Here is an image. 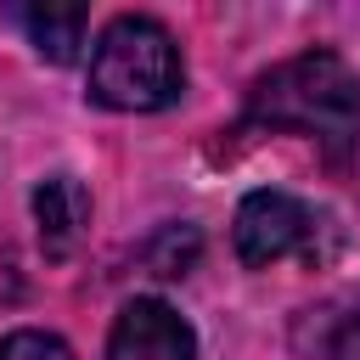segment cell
<instances>
[{"label":"cell","mask_w":360,"mask_h":360,"mask_svg":"<svg viewBox=\"0 0 360 360\" xmlns=\"http://www.w3.org/2000/svg\"><path fill=\"white\" fill-rule=\"evenodd\" d=\"M107 360H197V338L163 298H129L107 332Z\"/></svg>","instance_id":"4"},{"label":"cell","mask_w":360,"mask_h":360,"mask_svg":"<svg viewBox=\"0 0 360 360\" xmlns=\"http://www.w3.org/2000/svg\"><path fill=\"white\" fill-rule=\"evenodd\" d=\"M236 259L253 264V270H270L292 253H309L315 242V214L287 197V191H248L242 208H236Z\"/></svg>","instance_id":"3"},{"label":"cell","mask_w":360,"mask_h":360,"mask_svg":"<svg viewBox=\"0 0 360 360\" xmlns=\"http://www.w3.org/2000/svg\"><path fill=\"white\" fill-rule=\"evenodd\" d=\"M326 360H360V309L332 332V349H326Z\"/></svg>","instance_id":"8"},{"label":"cell","mask_w":360,"mask_h":360,"mask_svg":"<svg viewBox=\"0 0 360 360\" xmlns=\"http://www.w3.org/2000/svg\"><path fill=\"white\" fill-rule=\"evenodd\" d=\"M17 22L28 28L34 51L51 62H73L84 45V6H22Z\"/></svg>","instance_id":"6"},{"label":"cell","mask_w":360,"mask_h":360,"mask_svg":"<svg viewBox=\"0 0 360 360\" xmlns=\"http://www.w3.org/2000/svg\"><path fill=\"white\" fill-rule=\"evenodd\" d=\"M248 112L270 129H298L343 158L360 135V73L338 51H298L253 79Z\"/></svg>","instance_id":"1"},{"label":"cell","mask_w":360,"mask_h":360,"mask_svg":"<svg viewBox=\"0 0 360 360\" xmlns=\"http://www.w3.org/2000/svg\"><path fill=\"white\" fill-rule=\"evenodd\" d=\"M0 360H73V349H68L56 332H34V326H22V332L0 338Z\"/></svg>","instance_id":"7"},{"label":"cell","mask_w":360,"mask_h":360,"mask_svg":"<svg viewBox=\"0 0 360 360\" xmlns=\"http://www.w3.org/2000/svg\"><path fill=\"white\" fill-rule=\"evenodd\" d=\"M186 90L180 45L152 17H112L90 51V96L112 112H158Z\"/></svg>","instance_id":"2"},{"label":"cell","mask_w":360,"mask_h":360,"mask_svg":"<svg viewBox=\"0 0 360 360\" xmlns=\"http://www.w3.org/2000/svg\"><path fill=\"white\" fill-rule=\"evenodd\" d=\"M34 214H39L45 248H51V253H68L73 236L84 231V219H90V197H84V186H79L73 174H51V180L34 191Z\"/></svg>","instance_id":"5"}]
</instances>
